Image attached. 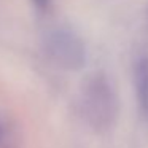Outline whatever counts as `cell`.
I'll return each mask as SVG.
<instances>
[{"mask_svg":"<svg viewBox=\"0 0 148 148\" xmlns=\"http://www.w3.org/2000/svg\"><path fill=\"white\" fill-rule=\"evenodd\" d=\"M80 108L83 118L97 131L108 129L118 112V102L112 84L103 75H94L81 91Z\"/></svg>","mask_w":148,"mask_h":148,"instance_id":"6da1fadb","label":"cell"},{"mask_svg":"<svg viewBox=\"0 0 148 148\" xmlns=\"http://www.w3.org/2000/svg\"><path fill=\"white\" fill-rule=\"evenodd\" d=\"M32 3L35 5L38 10L45 11V10H48V8H49V5H51V0H32Z\"/></svg>","mask_w":148,"mask_h":148,"instance_id":"5b68a950","label":"cell"},{"mask_svg":"<svg viewBox=\"0 0 148 148\" xmlns=\"http://www.w3.org/2000/svg\"><path fill=\"white\" fill-rule=\"evenodd\" d=\"M135 89L142 110L148 115V58H140L135 64Z\"/></svg>","mask_w":148,"mask_h":148,"instance_id":"277c9868","label":"cell"},{"mask_svg":"<svg viewBox=\"0 0 148 148\" xmlns=\"http://www.w3.org/2000/svg\"><path fill=\"white\" fill-rule=\"evenodd\" d=\"M23 137L13 118L0 113V148H21Z\"/></svg>","mask_w":148,"mask_h":148,"instance_id":"3957f363","label":"cell"},{"mask_svg":"<svg viewBox=\"0 0 148 148\" xmlns=\"http://www.w3.org/2000/svg\"><path fill=\"white\" fill-rule=\"evenodd\" d=\"M48 58L64 70H78L84 65L86 51L81 38L69 29H54L45 40Z\"/></svg>","mask_w":148,"mask_h":148,"instance_id":"7a4b0ae2","label":"cell"}]
</instances>
